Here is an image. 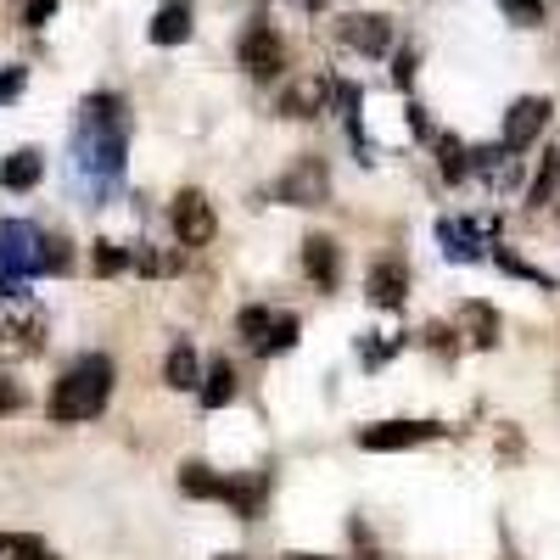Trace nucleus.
I'll list each match as a JSON object with an SVG mask.
<instances>
[{"label":"nucleus","mask_w":560,"mask_h":560,"mask_svg":"<svg viewBox=\"0 0 560 560\" xmlns=\"http://www.w3.org/2000/svg\"><path fill=\"white\" fill-rule=\"evenodd\" d=\"M124 152H129V113L124 96H90L84 118H79V168L96 174L102 185L124 179Z\"/></svg>","instance_id":"1"},{"label":"nucleus","mask_w":560,"mask_h":560,"mask_svg":"<svg viewBox=\"0 0 560 560\" xmlns=\"http://www.w3.org/2000/svg\"><path fill=\"white\" fill-rule=\"evenodd\" d=\"M113 398V359L107 353H84L62 370V382L51 387V420L57 427H79V420H96Z\"/></svg>","instance_id":"2"},{"label":"nucleus","mask_w":560,"mask_h":560,"mask_svg":"<svg viewBox=\"0 0 560 560\" xmlns=\"http://www.w3.org/2000/svg\"><path fill=\"white\" fill-rule=\"evenodd\" d=\"M28 275H39V230L23 219H0V298L23 292Z\"/></svg>","instance_id":"3"},{"label":"nucleus","mask_w":560,"mask_h":560,"mask_svg":"<svg viewBox=\"0 0 560 560\" xmlns=\"http://www.w3.org/2000/svg\"><path fill=\"white\" fill-rule=\"evenodd\" d=\"M45 342V308L28 292L0 298V353H39Z\"/></svg>","instance_id":"4"},{"label":"nucleus","mask_w":560,"mask_h":560,"mask_svg":"<svg viewBox=\"0 0 560 560\" xmlns=\"http://www.w3.org/2000/svg\"><path fill=\"white\" fill-rule=\"evenodd\" d=\"M236 57L258 84H269V79H280V68H287V39H280V28H269L264 18H253L242 45H236Z\"/></svg>","instance_id":"5"},{"label":"nucleus","mask_w":560,"mask_h":560,"mask_svg":"<svg viewBox=\"0 0 560 560\" xmlns=\"http://www.w3.org/2000/svg\"><path fill=\"white\" fill-rule=\"evenodd\" d=\"M275 197L292 202V208H319L325 197H331V168H325V158H298L287 174L275 179Z\"/></svg>","instance_id":"6"},{"label":"nucleus","mask_w":560,"mask_h":560,"mask_svg":"<svg viewBox=\"0 0 560 560\" xmlns=\"http://www.w3.org/2000/svg\"><path fill=\"white\" fill-rule=\"evenodd\" d=\"M438 438H448L443 420H382V427H364L359 432V448L398 454V448H420V443H438Z\"/></svg>","instance_id":"7"},{"label":"nucleus","mask_w":560,"mask_h":560,"mask_svg":"<svg viewBox=\"0 0 560 560\" xmlns=\"http://www.w3.org/2000/svg\"><path fill=\"white\" fill-rule=\"evenodd\" d=\"M168 224H174V236H179V247H208L213 236H219V219H213V202L202 197V191H185L168 202Z\"/></svg>","instance_id":"8"},{"label":"nucleus","mask_w":560,"mask_h":560,"mask_svg":"<svg viewBox=\"0 0 560 560\" xmlns=\"http://www.w3.org/2000/svg\"><path fill=\"white\" fill-rule=\"evenodd\" d=\"M549 102L544 96H522V102H510V113H504V124H499V147L504 152H527L533 140L544 135V124H549Z\"/></svg>","instance_id":"9"},{"label":"nucleus","mask_w":560,"mask_h":560,"mask_svg":"<svg viewBox=\"0 0 560 560\" xmlns=\"http://www.w3.org/2000/svg\"><path fill=\"white\" fill-rule=\"evenodd\" d=\"M337 39L348 45V51H359V57H387L393 51V18H382V12H348L337 23Z\"/></svg>","instance_id":"10"},{"label":"nucleus","mask_w":560,"mask_h":560,"mask_svg":"<svg viewBox=\"0 0 560 560\" xmlns=\"http://www.w3.org/2000/svg\"><path fill=\"white\" fill-rule=\"evenodd\" d=\"M303 275L314 280L319 292H337V280H342V247H337V236H325V230L303 236Z\"/></svg>","instance_id":"11"},{"label":"nucleus","mask_w":560,"mask_h":560,"mask_svg":"<svg viewBox=\"0 0 560 560\" xmlns=\"http://www.w3.org/2000/svg\"><path fill=\"white\" fill-rule=\"evenodd\" d=\"M364 298L376 303V308H404V298H409V264H404V258L370 264V275H364Z\"/></svg>","instance_id":"12"},{"label":"nucleus","mask_w":560,"mask_h":560,"mask_svg":"<svg viewBox=\"0 0 560 560\" xmlns=\"http://www.w3.org/2000/svg\"><path fill=\"white\" fill-rule=\"evenodd\" d=\"M331 79H292L287 90H280V102H275V113L280 118H314V113H325V96H331Z\"/></svg>","instance_id":"13"},{"label":"nucleus","mask_w":560,"mask_h":560,"mask_svg":"<svg viewBox=\"0 0 560 560\" xmlns=\"http://www.w3.org/2000/svg\"><path fill=\"white\" fill-rule=\"evenodd\" d=\"M264 499H269V477H224V499L242 522H258L264 516Z\"/></svg>","instance_id":"14"},{"label":"nucleus","mask_w":560,"mask_h":560,"mask_svg":"<svg viewBox=\"0 0 560 560\" xmlns=\"http://www.w3.org/2000/svg\"><path fill=\"white\" fill-rule=\"evenodd\" d=\"M163 382H168L174 393L202 387V359H197L191 342H174V348H168V359H163Z\"/></svg>","instance_id":"15"},{"label":"nucleus","mask_w":560,"mask_h":560,"mask_svg":"<svg viewBox=\"0 0 560 560\" xmlns=\"http://www.w3.org/2000/svg\"><path fill=\"white\" fill-rule=\"evenodd\" d=\"M147 39L152 45H185V39H191V7H185V0H168V7L152 18Z\"/></svg>","instance_id":"16"},{"label":"nucleus","mask_w":560,"mask_h":560,"mask_svg":"<svg viewBox=\"0 0 560 560\" xmlns=\"http://www.w3.org/2000/svg\"><path fill=\"white\" fill-rule=\"evenodd\" d=\"M39 174H45V158L34 147H23V152H12L7 163H0V185H7V191H34Z\"/></svg>","instance_id":"17"},{"label":"nucleus","mask_w":560,"mask_h":560,"mask_svg":"<svg viewBox=\"0 0 560 560\" xmlns=\"http://www.w3.org/2000/svg\"><path fill=\"white\" fill-rule=\"evenodd\" d=\"M197 393H202V409H224V404H236V364H230V359H213Z\"/></svg>","instance_id":"18"},{"label":"nucleus","mask_w":560,"mask_h":560,"mask_svg":"<svg viewBox=\"0 0 560 560\" xmlns=\"http://www.w3.org/2000/svg\"><path fill=\"white\" fill-rule=\"evenodd\" d=\"M179 493H191V499H224V477L213 471V465H202V459H185L179 465Z\"/></svg>","instance_id":"19"},{"label":"nucleus","mask_w":560,"mask_h":560,"mask_svg":"<svg viewBox=\"0 0 560 560\" xmlns=\"http://www.w3.org/2000/svg\"><path fill=\"white\" fill-rule=\"evenodd\" d=\"M459 325L471 331V348H499V314L488 303H459Z\"/></svg>","instance_id":"20"},{"label":"nucleus","mask_w":560,"mask_h":560,"mask_svg":"<svg viewBox=\"0 0 560 560\" xmlns=\"http://www.w3.org/2000/svg\"><path fill=\"white\" fill-rule=\"evenodd\" d=\"M438 163H443V179H448V185H459L465 174L477 168V152L465 147L459 135H438Z\"/></svg>","instance_id":"21"},{"label":"nucleus","mask_w":560,"mask_h":560,"mask_svg":"<svg viewBox=\"0 0 560 560\" xmlns=\"http://www.w3.org/2000/svg\"><path fill=\"white\" fill-rule=\"evenodd\" d=\"M438 242H443V253H448L454 264H477V258H482V253H477V224L443 219V224H438Z\"/></svg>","instance_id":"22"},{"label":"nucleus","mask_w":560,"mask_h":560,"mask_svg":"<svg viewBox=\"0 0 560 560\" xmlns=\"http://www.w3.org/2000/svg\"><path fill=\"white\" fill-rule=\"evenodd\" d=\"M555 191H560V152L549 147L544 152V163H538V174H533V185H527V208L538 213V208H549L555 202Z\"/></svg>","instance_id":"23"},{"label":"nucleus","mask_w":560,"mask_h":560,"mask_svg":"<svg viewBox=\"0 0 560 560\" xmlns=\"http://www.w3.org/2000/svg\"><path fill=\"white\" fill-rule=\"evenodd\" d=\"M298 331H303V319H298V314H275V325H269V337L258 342V353L269 359V353H287V348H298Z\"/></svg>","instance_id":"24"},{"label":"nucleus","mask_w":560,"mask_h":560,"mask_svg":"<svg viewBox=\"0 0 560 560\" xmlns=\"http://www.w3.org/2000/svg\"><path fill=\"white\" fill-rule=\"evenodd\" d=\"M0 560H51V549L34 533H0Z\"/></svg>","instance_id":"25"},{"label":"nucleus","mask_w":560,"mask_h":560,"mask_svg":"<svg viewBox=\"0 0 560 560\" xmlns=\"http://www.w3.org/2000/svg\"><path fill=\"white\" fill-rule=\"evenodd\" d=\"M39 269L45 275H68L73 269V247L62 236H45V230H39Z\"/></svg>","instance_id":"26"},{"label":"nucleus","mask_w":560,"mask_h":560,"mask_svg":"<svg viewBox=\"0 0 560 560\" xmlns=\"http://www.w3.org/2000/svg\"><path fill=\"white\" fill-rule=\"evenodd\" d=\"M179 264H185L179 253H163V247H152V242L135 247V269H140V275H179Z\"/></svg>","instance_id":"27"},{"label":"nucleus","mask_w":560,"mask_h":560,"mask_svg":"<svg viewBox=\"0 0 560 560\" xmlns=\"http://www.w3.org/2000/svg\"><path fill=\"white\" fill-rule=\"evenodd\" d=\"M269 325H275V308H264V303H253V308H242V314H236V331H242L253 348L269 337Z\"/></svg>","instance_id":"28"},{"label":"nucleus","mask_w":560,"mask_h":560,"mask_svg":"<svg viewBox=\"0 0 560 560\" xmlns=\"http://www.w3.org/2000/svg\"><path fill=\"white\" fill-rule=\"evenodd\" d=\"M499 12H504V23H516V28H538L544 23V0H499Z\"/></svg>","instance_id":"29"},{"label":"nucleus","mask_w":560,"mask_h":560,"mask_svg":"<svg viewBox=\"0 0 560 560\" xmlns=\"http://www.w3.org/2000/svg\"><path fill=\"white\" fill-rule=\"evenodd\" d=\"M124 269H135V253L118 242H96V275H124Z\"/></svg>","instance_id":"30"},{"label":"nucleus","mask_w":560,"mask_h":560,"mask_svg":"<svg viewBox=\"0 0 560 560\" xmlns=\"http://www.w3.org/2000/svg\"><path fill=\"white\" fill-rule=\"evenodd\" d=\"M493 264H499V269H510V275H522V280H538V287H549V292H555V280H549L544 269H533V264H522V258H516V253H510V247H499V253H493Z\"/></svg>","instance_id":"31"},{"label":"nucleus","mask_w":560,"mask_h":560,"mask_svg":"<svg viewBox=\"0 0 560 560\" xmlns=\"http://www.w3.org/2000/svg\"><path fill=\"white\" fill-rule=\"evenodd\" d=\"M28 398H23V387L12 382V370H0V415H18Z\"/></svg>","instance_id":"32"},{"label":"nucleus","mask_w":560,"mask_h":560,"mask_svg":"<svg viewBox=\"0 0 560 560\" xmlns=\"http://www.w3.org/2000/svg\"><path fill=\"white\" fill-rule=\"evenodd\" d=\"M23 84H28V73L23 68H7V73H0V102H18Z\"/></svg>","instance_id":"33"},{"label":"nucleus","mask_w":560,"mask_h":560,"mask_svg":"<svg viewBox=\"0 0 560 560\" xmlns=\"http://www.w3.org/2000/svg\"><path fill=\"white\" fill-rule=\"evenodd\" d=\"M427 342H432L438 353H454V331H448V325H427Z\"/></svg>","instance_id":"34"},{"label":"nucleus","mask_w":560,"mask_h":560,"mask_svg":"<svg viewBox=\"0 0 560 560\" xmlns=\"http://www.w3.org/2000/svg\"><path fill=\"white\" fill-rule=\"evenodd\" d=\"M51 12H57V0H34V7H28V28H45Z\"/></svg>","instance_id":"35"},{"label":"nucleus","mask_w":560,"mask_h":560,"mask_svg":"<svg viewBox=\"0 0 560 560\" xmlns=\"http://www.w3.org/2000/svg\"><path fill=\"white\" fill-rule=\"evenodd\" d=\"M393 79L409 90V79H415V51H398V68H393Z\"/></svg>","instance_id":"36"},{"label":"nucleus","mask_w":560,"mask_h":560,"mask_svg":"<svg viewBox=\"0 0 560 560\" xmlns=\"http://www.w3.org/2000/svg\"><path fill=\"white\" fill-rule=\"evenodd\" d=\"M287 560H331V555H287Z\"/></svg>","instance_id":"37"},{"label":"nucleus","mask_w":560,"mask_h":560,"mask_svg":"<svg viewBox=\"0 0 560 560\" xmlns=\"http://www.w3.org/2000/svg\"><path fill=\"white\" fill-rule=\"evenodd\" d=\"M303 7H308V12H319V7H325V0H303Z\"/></svg>","instance_id":"38"},{"label":"nucleus","mask_w":560,"mask_h":560,"mask_svg":"<svg viewBox=\"0 0 560 560\" xmlns=\"http://www.w3.org/2000/svg\"><path fill=\"white\" fill-rule=\"evenodd\" d=\"M219 560H253V555H219Z\"/></svg>","instance_id":"39"}]
</instances>
